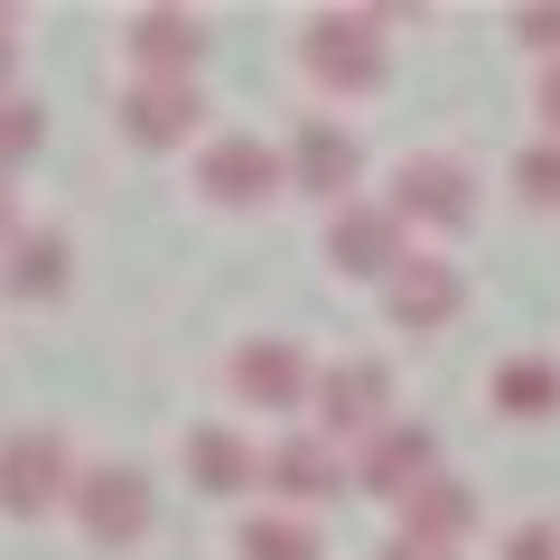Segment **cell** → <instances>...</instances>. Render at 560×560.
<instances>
[{"mask_svg":"<svg viewBox=\"0 0 560 560\" xmlns=\"http://www.w3.org/2000/svg\"><path fill=\"white\" fill-rule=\"evenodd\" d=\"M401 10H318V20L300 28V66H308V84L318 94H337V103H364V94H383V75H393V28Z\"/></svg>","mask_w":560,"mask_h":560,"instance_id":"cell-1","label":"cell"},{"mask_svg":"<svg viewBox=\"0 0 560 560\" xmlns=\"http://www.w3.org/2000/svg\"><path fill=\"white\" fill-rule=\"evenodd\" d=\"M290 187V150H271V140L253 131H224L197 150V197L215 206V215H261V206Z\"/></svg>","mask_w":560,"mask_h":560,"instance_id":"cell-2","label":"cell"},{"mask_svg":"<svg viewBox=\"0 0 560 560\" xmlns=\"http://www.w3.org/2000/svg\"><path fill=\"white\" fill-rule=\"evenodd\" d=\"M393 224H411V234H467L477 224V168L448 160V150H420V160L393 168Z\"/></svg>","mask_w":560,"mask_h":560,"instance_id":"cell-3","label":"cell"},{"mask_svg":"<svg viewBox=\"0 0 560 560\" xmlns=\"http://www.w3.org/2000/svg\"><path fill=\"white\" fill-rule=\"evenodd\" d=\"M150 523H160V504H150V477L140 467H84L75 477V533L94 551H140Z\"/></svg>","mask_w":560,"mask_h":560,"instance_id":"cell-4","label":"cell"},{"mask_svg":"<svg viewBox=\"0 0 560 560\" xmlns=\"http://www.w3.org/2000/svg\"><path fill=\"white\" fill-rule=\"evenodd\" d=\"M0 504L20 523L75 504V448H66V430H20V440L0 448Z\"/></svg>","mask_w":560,"mask_h":560,"instance_id":"cell-5","label":"cell"},{"mask_svg":"<svg viewBox=\"0 0 560 560\" xmlns=\"http://www.w3.org/2000/svg\"><path fill=\"white\" fill-rule=\"evenodd\" d=\"M458 308H467V271L440 253H401V271L383 280V318L401 337H440V327H458Z\"/></svg>","mask_w":560,"mask_h":560,"instance_id":"cell-6","label":"cell"},{"mask_svg":"<svg viewBox=\"0 0 560 560\" xmlns=\"http://www.w3.org/2000/svg\"><path fill=\"white\" fill-rule=\"evenodd\" d=\"M121 57H131V84H197L206 20H197V10H131Z\"/></svg>","mask_w":560,"mask_h":560,"instance_id":"cell-7","label":"cell"},{"mask_svg":"<svg viewBox=\"0 0 560 560\" xmlns=\"http://www.w3.org/2000/svg\"><path fill=\"white\" fill-rule=\"evenodd\" d=\"M224 383H234V401H253V411H308V401H318V374H308V355H300L290 337L234 346Z\"/></svg>","mask_w":560,"mask_h":560,"instance_id":"cell-8","label":"cell"},{"mask_svg":"<svg viewBox=\"0 0 560 560\" xmlns=\"http://www.w3.org/2000/svg\"><path fill=\"white\" fill-rule=\"evenodd\" d=\"M113 121H121L131 150H187L197 121H206V94H197V84H121Z\"/></svg>","mask_w":560,"mask_h":560,"instance_id":"cell-9","label":"cell"},{"mask_svg":"<svg viewBox=\"0 0 560 560\" xmlns=\"http://www.w3.org/2000/svg\"><path fill=\"white\" fill-rule=\"evenodd\" d=\"M327 430V440H374L383 420H393V374H383V364H327L318 374V411H308Z\"/></svg>","mask_w":560,"mask_h":560,"instance_id":"cell-10","label":"cell"},{"mask_svg":"<svg viewBox=\"0 0 560 560\" xmlns=\"http://www.w3.org/2000/svg\"><path fill=\"white\" fill-rule=\"evenodd\" d=\"M327 261H337L346 280H393L401 271V224L393 206H327Z\"/></svg>","mask_w":560,"mask_h":560,"instance_id":"cell-11","label":"cell"},{"mask_svg":"<svg viewBox=\"0 0 560 560\" xmlns=\"http://www.w3.org/2000/svg\"><path fill=\"white\" fill-rule=\"evenodd\" d=\"M430 467H440V440H430L420 420H383L374 440L355 448V486H364V495H383V504H401Z\"/></svg>","mask_w":560,"mask_h":560,"instance_id":"cell-12","label":"cell"},{"mask_svg":"<svg viewBox=\"0 0 560 560\" xmlns=\"http://www.w3.org/2000/svg\"><path fill=\"white\" fill-rule=\"evenodd\" d=\"M261 486L280 504H337V486H355V467H337L327 440H271L261 448Z\"/></svg>","mask_w":560,"mask_h":560,"instance_id":"cell-13","label":"cell"},{"mask_svg":"<svg viewBox=\"0 0 560 560\" xmlns=\"http://www.w3.org/2000/svg\"><path fill=\"white\" fill-rule=\"evenodd\" d=\"M364 178V150L355 131H337V121H300V140H290V187H308V197L346 206V187Z\"/></svg>","mask_w":560,"mask_h":560,"instance_id":"cell-14","label":"cell"},{"mask_svg":"<svg viewBox=\"0 0 560 560\" xmlns=\"http://www.w3.org/2000/svg\"><path fill=\"white\" fill-rule=\"evenodd\" d=\"M401 533H411V541H440V551H458V541L477 533V486L448 477V467H430V477L401 495Z\"/></svg>","mask_w":560,"mask_h":560,"instance_id":"cell-15","label":"cell"},{"mask_svg":"<svg viewBox=\"0 0 560 560\" xmlns=\"http://www.w3.org/2000/svg\"><path fill=\"white\" fill-rule=\"evenodd\" d=\"M66 261L75 253H66L57 224H10V300H38V308L66 300V280H75Z\"/></svg>","mask_w":560,"mask_h":560,"instance_id":"cell-16","label":"cell"},{"mask_svg":"<svg viewBox=\"0 0 560 560\" xmlns=\"http://www.w3.org/2000/svg\"><path fill=\"white\" fill-rule=\"evenodd\" d=\"M187 477L206 495H243V486H261V448L234 430H187Z\"/></svg>","mask_w":560,"mask_h":560,"instance_id":"cell-17","label":"cell"},{"mask_svg":"<svg viewBox=\"0 0 560 560\" xmlns=\"http://www.w3.org/2000/svg\"><path fill=\"white\" fill-rule=\"evenodd\" d=\"M495 411L504 420H560V364L551 355H504L495 364Z\"/></svg>","mask_w":560,"mask_h":560,"instance_id":"cell-18","label":"cell"},{"mask_svg":"<svg viewBox=\"0 0 560 560\" xmlns=\"http://www.w3.org/2000/svg\"><path fill=\"white\" fill-rule=\"evenodd\" d=\"M234 551L243 560H327V541H318V523H308V514H253L234 533Z\"/></svg>","mask_w":560,"mask_h":560,"instance_id":"cell-19","label":"cell"},{"mask_svg":"<svg viewBox=\"0 0 560 560\" xmlns=\"http://www.w3.org/2000/svg\"><path fill=\"white\" fill-rule=\"evenodd\" d=\"M504 187H514V197L533 206V215H560V140H533V150H514Z\"/></svg>","mask_w":560,"mask_h":560,"instance_id":"cell-20","label":"cell"},{"mask_svg":"<svg viewBox=\"0 0 560 560\" xmlns=\"http://www.w3.org/2000/svg\"><path fill=\"white\" fill-rule=\"evenodd\" d=\"M38 140H47L38 94H10V103H0V160H10V168H28V160H38Z\"/></svg>","mask_w":560,"mask_h":560,"instance_id":"cell-21","label":"cell"},{"mask_svg":"<svg viewBox=\"0 0 560 560\" xmlns=\"http://www.w3.org/2000/svg\"><path fill=\"white\" fill-rule=\"evenodd\" d=\"M514 38L533 47V57L560 66V0H523V10H514Z\"/></svg>","mask_w":560,"mask_h":560,"instance_id":"cell-22","label":"cell"},{"mask_svg":"<svg viewBox=\"0 0 560 560\" xmlns=\"http://www.w3.org/2000/svg\"><path fill=\"white\" fill-rule=\"evenodd\" d=\"M504 560H560V523H514L504 533Z\"/></svg>","mask_w":560,"mask_h":560,"instance_id":"cell-23","label":"cell"},{"mask_svg":"<svg viewBox=\"0 0 560 560\" xmlns=\"http://www.w3.org/2000/svg\"><path fill=\"white\" fill-rule=\"evenodd\" d=\"M533 113H541V140H560V66H541V84H533Z\"/></svg>","mask_w":560,"mask_h":560,"instance_id":"cell-24","label":"cell"},{"mask_svg":"<svg viewBox=\"0 0 560 560\" xmlns=\"http://www.w3.org/2000/svg\"><path fill=\"white\" fill-rule=\"evenodd\" d=\"M383 560H458V551H440V541H411V533H393V541H383Z\"/></svg>","mask_w":560,"mask_h":560,"instance_id":"cell-25","label":"cell"}]
</instances>
